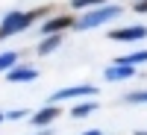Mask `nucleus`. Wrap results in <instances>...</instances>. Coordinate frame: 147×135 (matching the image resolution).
<instances>
[{"label":"nucleus","instance_id":"nucleus-6","mask_svg":"<svg viewBox=\"0 0 147 135\" xmlns=\"http://www.w3.org/2000/svg\"><path fill=\"white\" fill-rule=\"evenodd\" d=\"M74 21L71 15H62V18H50V21H44L41 24V32L44 35H56V32H62V30H68V27H74Z\"/></svg>","mask_w":147,"mask_h":135},{"label":"nucleus","instance_id":"nucleus-18","mask_svg":"<svg viewBox=\"0 0 147 135\" xmlns=\"http://www.w3.org/2000/svg\"><path fill=\"white\" fill-rule=\"evenodd\" d=\"M38 135H53V132H50V129H47V132H38Z\"/></svg>","mask_w":147,"mask_h":135},{"label":"nucleus","instance_id":"nucleus-13","mask_svg":"<svg viewBox=\"0 0 147 135\" xmlns=\"http://www.w3.org/2000/svg\"><path fill=\"white\" fill-rule=\"evenodd\" d=\"M71 3H74V9H97V6H103L106 3V0H71Z\"/></svg>","mask_w":147,"mask_h":135},{"label":"nucleus","instance_id":"nucleus-16","mask_svg":"<svg viewBox=\"0 0 147 135\" xmlns=\"http://www.w3.org/2000/svg\"><path fill=\"white\" fill-rule=\"evenodd\" d=\"M136 9H138V12H147V0H141V3H136Z\"/></svg>","mask_w":147,"mask_h":135},{"label":"nucleus","instance_id":"nucleus-4","mask_svg":"<svg viewBox=\"0 0 147 135\" xmlns=\"http://www.w3.org/2000/svg\"><path fill=\"white\" fill-rule=\"evenodd\" d=\"M62 115V109H59L56 103H50V106H44V109H38V112H32L30 115V120L35 126H47V124H53V120Z\"/></svg>","mask_w":147,"mask_h":135},{"label":"nucleus","instance_id":"nucleus-11","mask_svg":"<svg viewBox=\"0 0 147 135\" xmlns=\"http://www.w3.org/2000/svg\"><path fill=\"white\" fill-rule=\"evenodd\" d=\"M59 44H62V35H47V38L38 44V53H41V56H44V53H53Z\"/></svg>","mask_w":147,"mask_h":135},{"label":"nucleus","instance_id":"nucleus-5","mask_svg":"<svg viewBox=\"0 0 147 135\" xmlns=\"http://www.w3.org/2000/svg\"><path fill=\"white\" fill-rule=\"evenodd\" d=\"M144 35H147V27H124V30L109 32V38L112 41H141Z\"/></svg>","mask_w":147,"mask_h":135},{"label":"nucleus","instance_id":"nucleus-1","mask_svg":"<svg viewBox=\"0 0 147 135\" xmlns=\"http://www.w3.org/2000/svg\"><path fill=\"white\" fill-rule=\"evenodd\" d=\"M38 15H41V9H32V12H9V15L3 18V24H0V41H3L6 35H15L21 30H27Z\"/></svg>","mask_w":147,"mask_h":135},{"label":"nucleus","instance_id":"nucleus-17","mask_svg":"<svg viewBox=\"0 0 147 135\" xmlns=\"http://www.w3.org/2000/svg\"><path fill=\"white\" fill-rule=\"evenodd\" d=\"M85 135H100V129H91V132H85Z\"/></svg>","mask_w":147,"mask_h":135},{"label":"nucleus","instance_id":"nucleus-3","mask_svg":"<svg viewBox=\"0 0 147 135\" xmlns=\"http://www.w3.org/2000/svg\"><path fill=\"white\" fill-rule=\"evenodd\" d=\"M85 94H97V88H94V85H71V88H59V91L50 97V103L74 100V97H85Z\"/></svg>","mask_w":147,"mask_h":135},{"label":"nucleus","instance_id":"nucleus-12","mask_svg":"<svg viewBox=\"0 0 147 135\" xmlns=\"http://www.w3.org/2000/svg\"><path fill=\"white\" fill-rule=\"evenodd\" d=\"M18 53L15 50H9V53H0V73H3V71H12V68H15L18 65Z\"/></svg>","mask_w":147,"mask_h":135},{"label":"nucleus","instance_id":"nucleus-7","mask_svg":"<svg viewBox=\"0 0 147 135\" xmlns=\"http://www.w3.org/2000/svg\"><path fill=\"white\" fill-rule=\"evenodd\" d=\"M6 77H9V82H32L35 77H38V71H35V68H21V65H15L12 71H6Z\"/></svg>","mask_w":147,"mask_h":135},{"label":"nucleus","instance_id":"nucleus-8","mask_svg":"<svg viewBox=\"0 0 147 135\" xmlns=\"http://www.w3.org/2000/svg\"><path fill=\"white\" fill-rule=\"evenodd\" d=\"M103 73H106V79H132L136 77V68H129V65H109Z\"/></svg>","mask_w":147,"mask_h":135},{"label":"nucleus","instance_id":"nucleus-20","mask_svg":"<svg viewBox=\"0 0 147 135\" xmlns=\"http://www.w3.org/2000/svg\"><path fill=\"white\" fill-rule=\"evenodd\" d=\"M138 3H141V0H138Z\"/></svg>","mask_w":147,"mask_h":135},{"label":"nucleus","instance_id":"nucleus-19","mask_svg":"<svg viewBox=\"0 0 147 135\" xmlns=\"http://www.w3.org/2000/svg\"><path fill=\"white\" fill-rule=\"evenodd\" d=\"M0 120H3V115H0Z\"/></svg>","mask_w":147,"mask_h":135},{"label":"nucleus","instance_id":"nucleus-10","mask_svg":"<svg viewBox=\"0 0 147 135\" xmlns=\"http://www.w3.org/2000/svg\"><path fill=\"white\" fill-rule=\"evenodd\" d=\"M94 109H97V103H94V100H85V103H77V106L71 109V118H88V115L94 112Z\"/></svg>","mask_w":147,"mask_h":135},{"label":"nucleus","instance_id":"nucleus-14","mask_svg":"<svg viewBox=\"0 0 147 135\" xmlns=\"http://www.w3.org/2000/svg\"><path fill=\"white\" fill-rule=\"evenodd\" d=\"M127 103H147V91H132V94H127Z\"/></svg>","mask_w":147,"mask_h":135},{"label":"nucleus","instance_id":"nucleus-15","mask_svg":"<svg viewBox=\"0 0 147 135\" xmlns=\"http://www.w3.org/2000/svg\"><path fill=\"white\" fill-rule=\"evenodd\" d=\"M3 118H9V120H21V118H27V112H24V109H12V112H6Z\"/></svg>","mask_w":147,"mask_h":135},{"label":"nucleus","instance_id":"nucleus-2","mask_svg":"<svg viewBox=\"0 0 147 135\" xmlns=\"http://www.w3.org/2000/svg\"><path fill=\"white\" fill-rule=\"evenodd\" d=\"M121 6H115V3H109V6H97V9H91L88 15H82L74 27H80V30H91V27H100V24H106V21H112V18H118L121 15Z\"/></svg>","mask_w":147,"mask_h":135},{"label":"nucleus","instance_id":"nucleus-9","mask_svg":"<svg viewBox=\"0 0 147 135\" xmlns=\"http://www.w3.org/2000/svg\"><path fill=\"white\" fill-rule=\"evenodd\" d=\"M141 62H147V50H136V53H127V56L115 59V65H129V68H136Z\"/></svg>","mask_w":147,"mask_h":135}]
</instances>
